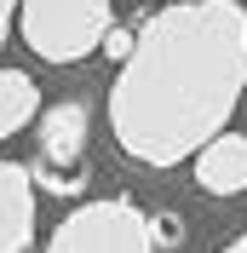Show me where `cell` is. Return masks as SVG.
<instances>
[{
	"label": "cell",
	"instance_id": "cell-3",
	"mask_svg": "<svg viewBox=\"0 0 247 253\" xmlns=\"http://www.w3.org/2000/svg\"><path fill=\"white\" fill-rule=\"evenodd\" d=\"M46 253H155V230H150V213L138 202L109 196V202L75 207L52 230Z\"/></svg>",
	"mask_w": 247,
	"mask_h": 253
},
{
	"label": "cell",
	"instance_id": "cell-11",
	"mask_svg": "<svg viewBox=\"0 0 247 253\" xmlns=\"http://www.w3.org/2000/svg\"><path fill=\"white\" fill-rule=\"evenodd\" d=\"M224 253H247V236H236V242H230V248H224Z\"/></svg>",
	"mask_w": 247,
	"mask_h": 253
},
{
	"label": "cell",
	"instance_id": "cell-1",
	"mask_svg": "<svg viewBox=\"0 0 247 253\" xmlns=\"http://www.w3.org/2000/svg\"><path fill=\"white\" fill-rule=\"evenodd\" d=\"M247 92V6L178 0L144 17L109 92V126L132 161L178 167L230 126Z\"/></svg>",
	"mask_w": 247,
	"mask_h": 253
},
{
	"label": "cell",
	"instance_id": "cell-10",
	"mask_svg": "<svg viewBox=\"0 0 247 253\" xmlns=\"http://www.w3.org/2000/svg\"><path fill=\"white\" fill-rule=\"evenodd\" d=\"M17 12H23V0H0V46H6V35H12Z\"/></svg>",
	"mask_w": 247,
	"mask_h": 253
},
{
	"label": "cell",
	"instance_id": "cell-5",
	"mask_svg": "<svg viewBox=\"0 0 247 253\" xmlns=\"http://www.w3.org/2000/svg\"><path fill=\"white\" fill-rule=\"evenodd\" d=\"M35 242V173L23 161H0V253Z\"/></svg>",
	"mask_w": 247,
	"mask_h": 253
},
{
	"label": "cell",
	"instance_id": "cell-9",
	"mask_svg": "<svg viewBox=\"0 0 247 253\" xmlns=\"http://www.w3.org/2000/svg\"><path fill=\"white\" fill-rule=\"evenodd\" d=\"M132 41H138V35H126V29H109L104 52H109V58H115V63H126V58H132Z\"/></svg>",
	"mask_w": 247,
	"mask_h": 253
},
{
	"label": "cell",
	"instance_id": "cell-7",
	"mask_svg": "<svg viewBox=\"0 0 247 253\" xmlns=\"http://www.w3.org/2000/svg\"><path fill=\"white\" fill-rule=\"evenodd\" d=\"M41 115V86L23 69H0V138H12Z\"/></svg>",
	"mask_w": 247,
	"mask_h": 253
},
{
	"label": "cell",
	"instance_id": "cell-4",
	"mask_svg": "<svg viewBox=\"0 0 247 253\" xmlns=\"http://www.w3.org/2000/svg\"><path fill=\"white\" fill-rule=\"evenodd\" d=\"M86 132H92V115L86 104L63 98L41 115V144H35V190L46 196H81L86 190Z\"/></svg>",
	"mask_w": 247,
	"mask_h": 253
},
{
	"label": "cell",
	"instance_id": "cell-2",
	"mask_svg": "<svg viewBox=\"0 0 247 253\" xmlns=\"http://www.w3.org/2000/svg\"><path fill=\"white\" fill-rule=\"evenodd\" d=\"M23 46L46 63H81L104 52L109 29H115V6L109 0H23L17 12Z\"/></svg>",
	"mask_w": 247,
	"mask_h": 253
},
{
	"label": "cell",
	"instance_id": "cell-8",
	"mask_svg": "<svg viewBox=\"0 0 247 253\" xmlns=\"http://www.w3.org/2000/svg\"><path fill=\"white\" fill-rule=\"evenodd\" d=\"M150 230H155V242H161V248H178V242H184V224H178V213H155Z\"/></svg>",
	"mask_w": 247,
	"mask_h": 253
},
{
	"label": "cell",
	"instance_id": "cell-6",
	"mask_svg": "<svg viewBox=\"0 0 247 253\" xmlns=\"http://www.w3.org/2000/svg\"><path fill=\"white\" fill-rule=\"evenodd\" d=\"M196 184L207 196H242L247 190V132H218L196 150Z\"/></svg>",
	"mask_w": 247,
	"mask_h": 253
}]
</instances>
